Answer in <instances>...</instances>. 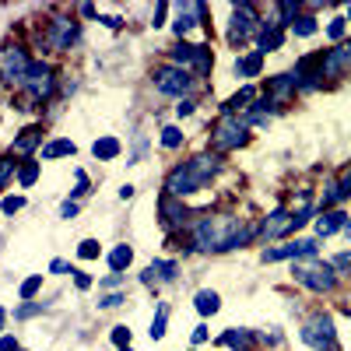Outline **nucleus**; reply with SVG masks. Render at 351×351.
I'll use <instances>...</instances> for the list:
<instances>
[{
    "label": "nucleus",
    "mask_w": 351,
    "mask_h": 351,
    "mask_svg": "<svg viewBox=\"0 0 351 351\" xmlns=\"http://www.w3.org/2000/svg\"><path fill=\"white\" fill-rule=\"evenodd\" d=\"M239 218L232 215H208V218H193L190 225V250H200V253H228L232 243L239 236Z\"/></svg>",
    "instance_id": "obj_1"
},
{
    "label": "nucleus",
    "mask_w": 351,
    "mask_h": 351,
    "mask_svg": "<svg viewBox=\"0 0 351 351\" xmlns=\"http://www.w3.org/2000/svg\"><path fill=\"white\" fill-rule=\"evenodd\" d=\"M218 155H211V152H204V155H197V158H190V162H183V165H176L172 172H169V180H165V193L169 197H186V193H197L204 183L211 180V176L218 172Z\"/></svg>",
    "instance_id": "obj_2"
},
{
    "label": "nucleus",
    "mask_w": 351,
    "mask_h": 351,
    "mask_svg": "<svg viewBox=\"0 0 351 351\" xmlns=\"http://www.w3.org/2000/svg\"><path fill=\"white\" fill-rule=\"evenodd\" d=\"M291 274H295V281L299 285H306L309 291H316V295H330V291L337 288V274H334V267H330V260L324 263V260H313V263H295L291 267Z\"/></svg>",
    "instance_id": "obj_3"
},
{
    "label": "nucleus",
    "mask_w": 351,
    "mask_h": 351,
    "mask_svg": "<svg viewBox=\"0 0 351 351\" xmlns=\"http://www.w3.org/2000/svg\"><path fill=\"white\" fill-rule=\"evenodd\" d=\"M299 337H302V344H309L313 351H341V348H337V327H334V319H330L327 313L309 316L306 324H302V330H299Z\"/></svg>",
    "instance_id": "obj_4"
},
{
    "label": "nucleus",
    "mask_w": 351,
    "mask_h": 351,
    "mask_svg": "<svg viewBox=\"0 0 351 351\" xmlns=\"http://www.w3.org/2000/svg\"><path fill=\"white\" fill-rule=\"evenodd\" d=\"M152 81H155V88H158L162 95H172V99H190V88L197 84V77H193L190 71L176 67V64L158 67V71L152 74Z\"/></svg>",
    "instance_id": "obj_5"
},
{
    "label": "nucleus",
    "mask_w": 351,
    "mask_h": 351,
    "mask_svg": "<svg viewBox=\"0 0 351 351\" xmlns=\"http://www.w3.org/2000/svg\"><path fill=\"white\" fill-rule=\"evenodd\" d=\"M169 56H172V64L176 67H193L200 77L204 74H211V67H215V56H211V49L208 46H193V43H176L172 49H169Z\"/></svg>",
    "instance_id": "obj_6"
},
{
    "label": "nucleus",
    "mask_w": 351,
    "mask_h": 351,
    "mask_svg": "<svg viewBox=\"0 0 351 351\" xmlns=\"http://www.w3.org/2000/svg\"><path fill=\"white\" fill-rule=\"evenodd\" d=\"M250 141L246 134V123L239 120V116H221L218 127L211 130V144L218 152H232V148H243V144Z\"/></svg>",
    "instance_id": "obj_7"
},
{
    "label": "nucleus",
    "mask_w": 351,
    "mask_h": 351,
    "mask_svg": "<svg viewBox=\"0 0 351 351\" xmlns=\"http://www.w3.org/2000/svg\"><path fill=\"white\" fill-rule=\"evenodd\" d=\"M260 14H256V8L253 4H236L232 8V28H228V43L232 46H243V43H250L253 39V32L260 28Z\"/></svg>",
    "instance_id": "obj_8"
},
{
    "label": "nucleus",
    "mask_w": 351,
    "mask_h": 351,
    "mask_svg": "<svg viewBox=\"0 0 351 351\" xmlns=\"http://www.w3.org/2000/svg\"><path fill=\"white\" fill-rule=\"evenodd\" d=\"M319 253V243L316 239H295V243H285V246H274V250H263L260 260L263 263H278V260H316Z\"/></svg>",
    "instance_id": "obj_9"
},
{
    "label": "nucleus",
    "mask_w": 351,
    "mask_h": 351,
    "mask_svg": "<svg viewBox=\"0 0 351 351\" xmlns=\"http://www.w3.org/2000/svg\"><path fill=\"white\" fill-rule=\"evenodd\" d=\"M28 67H32V60H28V53L21 46H4V49H0V77H4V81L25 84Z\"/></svg>",
    "instance_id": "obj_10"
},
{
    "label": "nucleus",
    "mask_w": 351,
    "mask_h": 351,
    "mask_svg": "<svg viewBox=\"0 0 351 351\" xmlns=\"http://www.w3.org/2000/svg\"><path fill=\"white\" fill-rule=\"evenodd\" d=\"M77 36H81V28H77L74 18H53L49 32H46V46L56 49V53H64V49H71L77 43Z\"/></svg>",
    "instance_id": "obj_11"
},
{
    "label": "nucleus",
    "mask_w": 351,
    "mask_h": 351,
    "mask_svg": "<svg viewBox=\"0 0 351 351\" xmlns=\"http://www.w3.org/2000/svg\"><path fill=\"white\" fill-rule=\"evenodd\" d=\"M53 84H56V77H53V67L49 64H32L28 67V74H25V88H28V95L32 99H49L53 95Z\"/></svg>",
    "instance_id": "obj_12"
},
{
    "label": "nucleus",
    "mask_w": 351,
    "mask_h": 351,
    "mask_svg": "<svg viewBox=\"0 0 351 351\" xmlns=\"http://www.w3.org/2000/svg\"><path fill=\"white\" fill-rule=\"evenodd\" d=\"M204 18H208V8H204V4H180V8H176V21H172V32L183 39V36L190 32V28H193V25H208Z\"/></svg>",
    "instance_id": "obj_13"
},
{
    "label": "nucleus",
    "mask_w": 351,
    "mask_h": 351,
    "mask_svg": "<svg viewBox=\"0 0 351 351\" xmlns=\"http://www.w3.org/2000/svg\"><path fill=\"white\" fill-rule=\"evenodd\" d=\"M319 71L324 77H344L351 71V46H334L324 53V60H319Z\"/></svg>",
    "instance_id": "obj_14"
},
{
    "label": "nucleus",
    "mask_w": 351,
    "mask_h": 351,
    "mask_svg": "<svg viewBox=\"0 0 351 351\" xmlns=\"http://www.w3.org/2000/svg\"><path fill=\"white\" fill-rule=\"evenodd\" d=\"M158 215H162V228H165V232L183 228V225H186V218H190L183 204L176 200V197H169V193H162V197H158Z\"/></svg>",
    "instance_id": "obj_15"
},
{
    "label": "nucleus",
    "mask_w": 351,
    "mask_h": 351,
    "mask_svg": "<svg viewBox=\"0 0 351 351\" xmlns=\"http://www.w3.org/2000/svg\"><path fill=\"white\" fill-rule=\"evenodd\" d=\"M176 274H180V263H176V260H152L148 267H144L141 281L148 285V288H155V285H169V281H176Z\"/></svg>",
    "instance_id": "obj_16"
},
{
    "label": "nucleus",
    "mask_w": 351,
    "mask_h": 351,
    "mask_svg": "<svg viewBox=\"0 0 351 351\" xmlns=\"http://www.w3.org/2000/svg\"><path fill=\"white\" fill-rule=\"evenodd\" d=\"M218 344H225V348H232V351H256L260 337H256V330L232 327V330H225V334L218 337Z\"/></svg>",
    "instance_id": "obj_17"
},
{
    "label": "nucleus",
    "mask_w": 351,
    "mask_h": 351,
    "mask_svg": "<svg viewBox=\"0 0 351 351\" xmlns=\"http://www.w3.org/2000/svg\"><path fill=\"white\" fill-rule=\"evenodd\" d=\"M288 225H291V211L288 208H274L267 218H263L260 236L263 239H278V236H285V232H288Z\"/></svg>",
    "instance_id": "obj_18"
},
{
    "label": "nucleus",
    "mask_w": 351,
    "mask_h": 351,
    "mask_svg": "<svg viewBox=\"0 0 351 351\" xmlns=\"http://www.w3.org/2000/svg\"><path fill=\"white\" fill-rule=\"evenodd\" d=\"M295 92H299V81L291 74H274L267 81V99H274V102H285L288 95H295Z\"/></svg>",
    "instance_id": "obj_19"
},
{
    "label": "nucleus",
    "mask_w": 351,
    "mask_h": 351,
    "mask_svg": "<svg viewBox=\"0 0 351 351\" xmlns=\"http://www.w3.org/2000/svg\"><path fill=\"white\" fill-rule=\"evenodd\" d=\"M106 263H109V271H112V274H127V267L134 263V250H130L127 243L112 246V250L106 253Z\"/></svg>",
    "instance_id": "obj_20"
},
{
    "label": "nucleus",
    "mask_w": 351,
    "mask_h": 351,
    "mask_svg": "<svg viewBox=\"0 0 351 351\" xmlns=\"http://www.w3.org/2000/svg\"><path fill=\"white\" fill-rule=\"evenodd\" d=\"M39 144H43V127L36 123V127H25L21 130V137H14V155H28V152H36L39 148Z\"/></svg>",
    "instance_id": "obj_21"
},
{
    "label": "nucleus",
    "mask_w": 351,
    "mask_h": 351,
    "mask_svg": "<svg viewBox=\"0 0 351 351\" xmlns=\"http://www.w3.org/2000/svg\"><path fill=\"white\" fill-rule=\"evenodd\" d=\"M260 71H263V53L260 49H250L246 56L236 60V77H260Z\"/></svg>",
    "instance_id": "obj_22"
},
{
    "label": "nucleus",
    "mask_w": 351,
    "mask_h": 351,
    "mask_svg": "<svg viewBox=\"0 0 351 351\" xmlns=\"http://www.w3.org/2000/svg\"><path fill=\"white\" fill-rule=\"evenodd\" d=\"M341 228H348V215L344 211H327L324 218L316 221V236L327 239V236H334V232H341Z\"/></svg>",
    "instance_id": "obj_23"
},
{
    "label": "nucleus",
    "mask_w": 351,
    "mask_h": 351,
    "mask_svg": "<svg viewBox=\"0 0 351 351\" xmlns=\"http://www.w3.org/2000/svg\"><path fill=\"white\" fill-rule=\"evenodd\" d=\"M193 306H197L200 316H215L221 309V295H218V291H211V288H200L197 295H193Z\"/></svg>",
    "instance_id": "obj_24"
},
{
    "label": "nucleus",
    "mask_w": 351,
    "mask_h": 351,
    "mask_svg": "<svg viewBox=\"0 0 351 351\" xmlns=\"http://www.w3.org/2000/svg\"><path fill=\"white\" fill-rule=\"evenodd\" d=\"M120 152H123V144L116 141V137H99V141L92 144V155H95L99 162H112Z\"/></svg>",
    "instance_id": "obj_25"
},
{
    "label": "nucleus",
    "mask_w": 351,
    "mask_h": 351,
    "mask_svg": "<svg viewBox=\"0 0 351 351\" xmlns=\"http://www.w3.org/2000/svg\"><path fill=\"white\" fill-rule=\"evenodd\" d=\"M74 152H77V144H74V141H67V137H56V141L43 144V158H46V162L64 158V155H74Z\"/></svg>",
    "instance_id": "obj_26"
},
{
    "label": "nucleus",
    "mask_w": 351,
    "mask_h": 351,
    "mask_svg": "<svg viewBox=\"0 0 351 351\" xmlns=\"http://www.w3.org/2000/svg\"><path fill=\"white\" fill-rule=\"evenodd\" d=\"M169 302H158V309H155V319H152V330H148V337L152 341H162L169 330Z\"/></svg>",
    "instance_id": "obj_27"
},
{
    "label": "nucleus",
    "mask_w": 351,
    "mask_h": 351,
    "mask_svg": "<svg viewBox=\"0 0 351 351\" xmlns=\"http://www.w3.org/2000/svg\"><path fill=\"white\" fill-rule=\"evenodd\" d=\"M316 28H319V25H316V18H313V14H299L295 21L288 25V32H291V36H302V39H306V36H316Z\"/></svg>",
    "instance_id": "obj_28"
},
{
    "label": "nucleus",
    "mask_w": 351,
    "mask_h": 351,
    "mask_svg": "<svg viewBox=\"0 0 351 351\" xmlns=\"http://www.w3.org/2000/svg\"><path fill=\"white\" fill-rule=\"evenodd\" d=\"M39 288H43V274H32V278H25V281L18 285V299H21V302H32V299L39 295Z\"/></svg>",
    "instance_id": "obj_29"
},
{
    "label": "nucleus",
    "mask_w": 351,
    "mask_h": 351,
    "mask_svg": "<svg viewBox=\"0 0 351 351\" xmlns=\"http://www.w3.org/2000/svg\"><path fill=\"white\" fill-rule=\"evenodd\" d=\"M39 180V162H25V165H18V186L21 190H28Z\"/></svg>",
    "instance_id": "obj_30"
},
{
    "label": "nucleus",
    "mask_w": 351,
    "mask_h": 351,
    "mask_svg": "<svg viewBox=\"0 0 351 351\" xmlns=\"http://www.w3.org/2000/svg\"><path fill=\"white\" fill-rule=\"evenodd\" d=\"M330 267H334V274H337V278H351V250H344V253L330 256Z\"/></svg>",
    "instance_id": "obj_31"
},
{
    "label": "nucleus",
    "mask_w": 351,
    "mask_h": 351,
    "mask_svg": "<svg viewBox=\"0 0 351 351\" xmlns=\"http://www.w3.org/2000/svg\"><path fill=\"white\" fill-rule=\"evenodd\" d=\"M162 148H169V152L183 148V130H180V127H165V130H162Z\"/></svg>",
    "instance_id": "obj_32"
},
{
    "label": "nucleus",
    "mask_w": 351,
    "mask_h": 351,
    "mask_svg": "<svg viewBox=\"0 0 351 351\" xmlns=\"http://www.w3.org/2000/svg\"><path fill=\"white\" fill-rule=\"evenodd\" d=\"M46 309H49L46 302H25V306H18V309H14V319H32V316L46 313Z\"/></svg>",
    "instance_id": "obj_33"
},
{
    "label": "nucleus",
    "mask_w": 351,
    "mask_h": 351,
    "mask_svg": "<svg viewBox=\"0 0 351 351\" xmlns=\"http://www.w3.org/2000/svg\"><path fill=\"white\" fill-rule=\"evenodd\" d=\"M99 253H102L99 239H81V246H77V256L81 260H99Z\"/></svg>",
    "instance_id": "obj_34"
},
{
    "label": "nucleus",
    "mask_w": 351,
    "mask_h": 351,
    "mask_svg": "<svg viewBox=\"0 0 351 351\" xmlns=\"http://www.w3.org/2000/svg\"><path fill=\"white\" fill-rule=\"evenodd\" d=\"M344 32H348V18H334V21L327 25V39H330V43H341Z\"/></svg>",
    "instance_id": "obj_35"
},
{
    "label": "nucleus",
    "mask_w": 351,
    "mask_h": 351,
    "mask_svg": "<svg viewBox=\"0 0 351 351\" xmlns=\"http://www.w3.org/2000/svg\"><path fill=\"white\" fill-rule=\"evenodd\" d=\"M127 302V291H109V295L99 299V309H120Z\"/></svg>",
    "instance_id": "obj_36"
},
{
    "label": "nucleus",
    "mask_w": 351,
    "mask_h": 351,
    "mask_svg": "<svg viewBox=\"0 0 351 351\" xmlns=\"http://www.w3.org/2000/svg\"><path fill=\"white\" fill-rule=\"evenodd\" d=\"M21 208H25V197H21V193L0 200V211H4V215H14V211H21Z\"/></svg>",
    "instance_id": "obj_37"
},
{
    "label": "nucleus",
    "mask_w": 351,
    "mask_h": 351,
    "mask_svg": "<svg viewBox=\"0 0 351 351\" xmlns=\"http://www.w3.org/2000/svg\"><path fill=\"white\" fill-rule=\"evenodd\" d=\"M14 158H0V190H4L8 186V180H11V176H14Z\"/></svg>",
    "instance_id": "obj_38"
},
{
    "label": "nucleus",
    "mask_w": 351,
    "mask_h": 351,
    "mask_svg": "<svg viewBox=\"0 0 351 351\" xmlns=\"http://www.w3.org/2000/svg\"><path fill=\"white\" fill-rule=\"evenodd\" d=\"M112 344L120 348V351L130 348V327H112Z\"/></svg>",
    "instance_id": "obj_39"
},
{
    "label": "nucleus",
    "mask_w": 351,
    "mask_h": 351,
    "mask_svg": "<svg viewBox=\"0 0 351 351\" xmlns=\"http://www.w3.org/2000/svg\"><path fill=\"white\" fill-rule=\"evenodd\" d=\"M193 109H197L193 99H180V102H176V116H180V120H183V116H193Z\"/></svg>",
    "instance_id": "obj_40"
},
{
    "label": "nucleus",
    "mask_w": 351,
    "mask_h": 351,
    "mask_svg": "<svg viewBox=\"0 0 351 351\" xmlns=\"http://www.w3.org/2000/svg\"><path fill=\"white\" fill-rule=\"evenodd\" d=\"M77 211H81V208H77V200H64V204H60V218H64V221L77 218Z\"/></svg>",
    "instance_id": "obj_41"
},
{
    "label": "nucleus",
    "mask_w": 351,
    "mask_h": 351,
    "mask_svg": "<svg viewBox=\"0 0 351 351\" xmlns=\"http://www.w3.org/2000/svg\"><path fill=\"white\" fill-rule=\"evenodd\" d=\"M71 278H74L77 291H88V288H92V274H84V271H77V267H74V274H71Z\"/></svg>",
    "instance_id": "obj_42"
},
{
    "label": "nucleus",
    "mask_w": 351,
    "mask_h": 351,
    "mask_svg": "<svg viewBox=\"0 0 351 351\" xmlns=\"http://www.w3.org/2000/svg\"><path fill=\"white\" fill-rule=\"evenodd\" d=\"M49 274H74V267H71L67 260H60V256H56V260L49 263Z\"/></svg>",
    "instance_id": "obj_43"
},
{
    "label": "nucleus",
    "mask_w": 351,
    "mask_h": 351,
    "mask_svg": "<svg viewBox=\"0 0 351 351\" xmlns=\"http://www.w3.org/2000/svg\"><path fill=\"white\" fill-rule=\"evenodd\" d=\"M0 351H25V348L18 344V337H11V334H0Z\"/></svg>",
    "instance_id": "obj_44"
},
{
    "label": "nucleus",
    "mask_w": 351,
    "mask_h": 351,
    "mask_svg": "<svg viewBox=\"0 0 351 351\" xmlns=\"http://www.w3.org/2000/svg\"><path fill=\"white\" fill-rule=\"evenodd\" d=\"M74 176H77V186H74V190H71V197H84V193H88V176H84V172H81V169H77V172H74Z\"/></svg>",
    "instance_id": "obj_45"
},
{
    "label": "nucleus",
    "mask_w": 351,
    "mask_h": 351,
    "mask_svg": "<svg viewBox=\"0 0 351 351\" xmlns=\"http://www.w3.org/2000/svg\"><path fill=\"white\" fill-rule=\"evenodd\" d=\"M123 281H127V274H109V278L99 281V288H120Z\"/></svg>",
    "instance_id": "obj_46"
},
{
    "label": "nucleus",
    "mask_w": 351,
    "mask_h": 351,
    "mask_svg": "<svg viewBox=\"0 0 351 351\" xmlns=\"http://www.w3.org/2000/svg\"><path fill=\"white\" fill-rule=\"evenodd\" d=\"M165 11H169V4H158V8H155V18H152V25H155V28H162V25H165Z\"/></svg>",
    "instance_id": "obj_47"
},
{
    "label": "nucleus",
    "mask_w": 351,
    "mask_h": 351,
    "mask_svg": "<svg viewBox=\"0 0 351 351\" xmlns=\"http://www.w3.org/2000/svg\"><path fill=\"white\" fill-rule=\"evenodd\" d=\"M204 341H208V327H193V344H204Z\"/></svg>",
    "instance_id": "obj_48"
},
{
    "label": "nucleus",
    "mask_w": 351,
    "mask_h": 351,
    "mask_svg": "<svg viewBox=\"0 0 351 351\" xmlns=\"http://www.w3.org/2000/svg\"><path fill=\"white\" fill-rule=\"evenodd\" d=\"M99 21H102L106 28H120V25H123V18H112V14H109V18H99Z\"/></svg>",
    "instance_id": "obj_49"
},
{
    "label": "nucleus",
    "mask_w": 351,
    "mask_h": 351,
    "mask_svg": "<svg viewBox=\"0 0 351 351\" xmlns=\"http://www.w3.org/2000/svg\"><path fill=\"white\" fill-rule=\"evenodd\" d=\"M130 197H134V186H130V183H127V186H120V200H130Z\"/></svg>",
    "instance_id": "obj_50"
},
{
    "label": "nucleus",
    "mask_w": 351,
    "mask_h": 351,
    "mask_svg": "<svg viewBox=\"0 0 351 351\" xmlns=\"http://www.w3.org/2000/svg\"><path fill=\"white\" fill-rule=\"evenodd\" d=\"M81 14L84 18H95V4H81Z\"/></svg>",
    "instance_id": "obj_51"
},
{
    "label": "nucleus",
    "mask_w": 351,
    "mask_h": 351,
    "mask_svg": "<svg viewBox=\"0 0 351 351\" xmlns=\"http://www.w3.org/2000/svg\"><path fill=\"white\" fill-rule=\"evenodd\" d=\"M4 324H8V313H4V306H0V334H4Z\"/></svg>",
    "instance_id": "obj_52"
},
{
    "label": "nucleus",
    "mask_w": 351,
    "mask_h": 351,
    "mask_svg": "<svg viewBox=\"0 0 351 351\" xmlns=\"http://www.w3.org/2000/svg\"><path fill=\"white\" fill-rule=\"evenodd\" d=\"M348 25H351V8H348Z\"/></svg>",
    "instance_id": "obj_53"
},
{
    "label": "nucleus",
    "mask_w": 351,
    "mask_h": 351,
    "mask_svg": "<svg viewBox=\"0 0 351 351\" xmlns=\"http://www.w3.org/2000/svg\"><path fill=\"white\" fill-rule=\"evenodd\" d=\"M123 351H134V348H123Z\"/></svg>",
    "instance_id": "obj_54"
},
{
    "label": "nucleus",
    "mask_w": 351,
    "mask_h": 351,
    "mask_svg": "<svg viewBox=\"0 0 351 351\" xmlns=\"http://www.w3.org/2000/svg\"><path fill=\"white\" fill-rule=\"evenodd\" d=\"M186 351H193V348H186Z\"/></svg>",
    "instance_id": "obj_55"
}]
</instances>
